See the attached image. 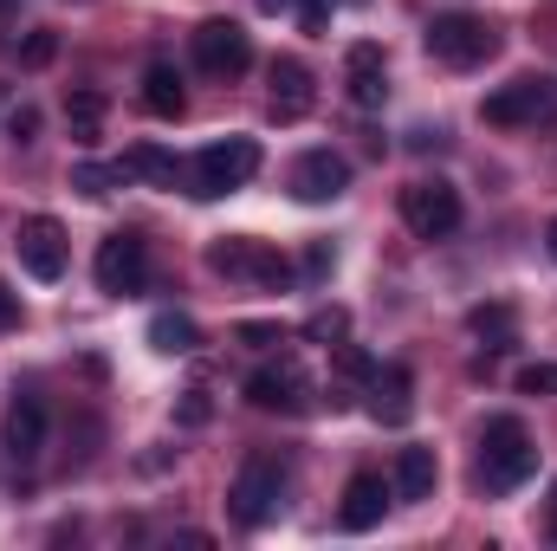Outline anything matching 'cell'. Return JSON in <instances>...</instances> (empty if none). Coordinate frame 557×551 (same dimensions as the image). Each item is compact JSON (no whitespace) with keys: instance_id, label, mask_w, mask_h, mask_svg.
<instances>
[{"instance_id":"1","label":"cell","mask_w":557,"mask_h":551,"mask_svg":"<svg viewBox=\"0 0 557 551\" xmlns=\"http://www.w3.org/2000/svg\"><path fill=\"white\" fill-rule=\"evenodd\" d=\"M532 474H539V448H532L525 421L519 415H493L486 434H480V487L486 493H519Z\"/></svg>"},{"instance_id":"2","label":"cell","mask_w":557,"mask_h":551,"mask_svg":"<svg viewBox=\"0 0 557 551\" xmlns=\"http://www.w3.org/2000/svg\"><path fill=\"white\" fill-rule=\"evenodd\" d=\"M260 175V143L253 137H227V143H208L195 162H188V195L214 201V195H234Z\"/></svg>"},{"instance_id":"3","label":"cell","mask_w":557,"mask_h":551,"mask_svg":"<svg viewBox=\"0 0 557 551\" xmlns=\"http://www.w3.org/2000/svg\"><path fill=\"white\" fill-rule=\"evenodd\" d=\"M278 506H285V467H278L273 454H253L234 474V487H227V513H234V526L260 532V526L278 519Z\"/></svg>"},{"instance_id":"4","label":"cell","mask_w":557,"mask_h":551,"mask_svg":"<svg viewBox=\"0 0 557 551\" xmlns=\"http://www.w3.org/2000/svg\"><path fill=\"white\" fill-rule=\"evenodd\" d=\"M428 52H434L441 65H454V72H473V65H486V59L499 52V33H493L486 20H473V13H441V20L428 26Z\"/></svg>"},{"instance_id":"5","label":"cell","mask_w":557,"mask_h":551,"mask_svg":"<svg viewBox=\"0 0 557 551\" xmlns=\"http://www.w3.org/2000/svg\"><path fill=\"white\" fill-rule=\"evenodd\" d=\"M552 111H557V85L539 78V72H525V78L486 91V105H480V118H486L493 131H525V124H539V118H552Z\"/></svg>"},{"instance_id":"6","label":"cell","mask_w":557,"mask_h":551,"mask_svg":"<svg viewBox=\"0 0 557 551\" xmlns=\"http://www.w3.org/2000/svg\"><path fill=\"white\" fill-rule=\"evenodd\" d=\"M403 221H409L416 241H447V234L460 228V188L441 182V175L409 182V188H403Z\"/></svg>"},{"instance_id":"7","label":"cell","mask_w":557,"mask_h":551,"mask_svg":"<svg viewBox=\"0 0 557 551\" xmlns=\"http://www.w3.org/2000/svg\"><path fill=\"white\" fill-rule=\"evenodd\" d=\"M188 52H195V65H201L208 78H240V72L253 65V39H247V26H234V20H201V26L188 33Z\"/></svg>"},{"instance_id":"8","label":"cell","mask_w":557,"mask_h":551,"mask_svg":"<svg viewBox=\"0 0 557 551\" xmlns=\"http://www.w3.org/2000/svg\"><path fill=\"white\" fill-rule=\"evenodd\" d=\"M91 273H98V292H143V279H149V241L143 234H104L98 241V260H91Z\"/></svg>"},{"instance_id":"9","label":"cell","mask_w":557,"mask_h":551,"mask_svg":"<svg viewBox=\"0 0 557 551\" xmlns=\"http://www.w3.org/2000/svg\"><path fill=\"white\" fill-rule=\"evenodd\" d=\"M208 267L221 279H247V285H292V267L278 260L273 247H260V241H214Z\"/></svg>"},{"instance_id":"10","label":"cell","mask_w":557,"mask_h":551,"mask_svg":"<svg viewBox=\"0 0 557 551\" xmlns=\"http://www.w3.org/2000/svg\"><path fill=\"white\" fill-rule=\"evenodd\" d=\"M247 403L267 415H305L311 409V377L298 364H267L247 377Z\"/></svg>"},{"instance_id":"11","label":"cell","mask_w":557,"mask_h":551,"mask_svg":"<svg viewBox=\"0 0 557 551\" xmlns=\"http://www.w3.org/2000/svg\"><path fill=\"white\" fill-rule=\"evenodd\" d=\"M13 254H20V267L33 279H59L65 273V228L52 215H26L20 234H13Z\"/></svg>"},{"instance_id":"12","label":"cell","mask_w":557,"mask_h":551,"mask_svg":"<svg viewBox=\"0 0 557 551\" xmlns=\"http://www.w3.org/2000/svg\"><path fill=\"white\" fill-rule=\"evenodd\" d=\"M344 188H350V162H344L337 149H305V156L292 162V195H298V201L324 208V201H337Z\"/></svg>"},{"instance_id":"13","label":"cell","mask_w":557,"mask_h":551,"mask_svg":"<svg viewBox=\"0 0 557 551\" xmlns=\"http://www.w3.org/2000/svg\"><path fill=\"white\" fill-rule=\"evenodd\" d=\"M363 396H370L363 409L376 415L383 428H403V421L416 415V370H409V364H376L370 383H363Z\"/></svg>"},{"instance_id":"14","label":"cell","mask_w":557,"mask_h":551,"mask_svg":"<svg viewBox=\"0 0 557 551\" xmlns=\"http://www.w3.org/2000/svg\"><path fill=\"white\" fill-rule=\"evenodd\" d=\"M344 91H350V105H357V111H376V105L389 98V65H383V46L357 39V46L344 52Z\"/></svg>"},{"instance_id":"15","label":"cell","mask_w":557,"mask_h":551,"mask_svg":"<svg viewBox=\"0 0 557 551\" xmlns=\"http://www.w3.org/2000/svg\"><path fill=\"white\" fill-rule=\"evenodd\" d=\"M267 85H273V98H267L273 124H298V118H305V111L318 105V85H311V72H305L298 59H273Z\"/></svg>"},{"instance_id":"16","label":"cell","mask_w":557,"mask_h":551,"mask_svg":"<svg viewBox=\"0 0 557 551\" xmlns=\"http://www.w3.org/2000/svg\"><path fill=\"white\" fill-rule=\"evenodd\" d=\"M0 448H7L13 461H33V454L46 448V403H39L33 390H20V396L7 403V421H0Z\"/></svg>"},{"instance_id":"17","label":"cell","mask_w":557,"mask_h":551,"mask_svg":"<svg viewBox=\"0 0 557 551\" xmlns=\"http://www.w3.org/2000/svg\"><path fill=\"white\" fill-rule=\"evenodd\" d=\"M383 513H389V480L383 474H350L344 506H337V526L344 532H370V526H383Z\"/></svg>"},{"instance_id":"18","label":"cell","mask_w":557,"mask_h":551,"mask_svg":"<svg viewBox=\"0 0 557 551\" xmlns=\"http://www.w3.org/2000/svg\"><path fill=\"white\" fill-rule=\"evenodd\" d=\"M143 111L162 118V124H175V118L188 111V91H182V72H175V65L156 59V65L143 72Z\"/></svg>"},{"instance_id":"19","label":"cell","mask_w":557,"mask_h":551,"mask_svg":"<svg viewBox=\"0 0 557 551\" xmlns=\"http://www.w3.org/2000/svg\"><path fill=\"white\" fill-rule=\"evenodd\" d=\"M467 331H473L486 351H512V344H519V311H512V305H473V311H467Z\"/></svg>"},{"instance_id":"20","label":"cell","mask_w":557,"mask_h":551,"mask_svg":"<svg viewBox=\"0 0 557 551\" xmlns=\"http://www.w3.org/2000/svg\"><path fill=\"white\" fill-rule=\"evenodd\" d=\"M434 480H441L434 448H403L396 454V493L403 500H434Z\"/></svg>"},{"instance_id":"21","label":"cell","mask_w":557,"mask_h":551,"mask_svg":"<svg viewBox=\"0 0 557 551\" xmlns=\"http://www.w3.org/2000/svg\"><path fill=\"white\" fill-rule=\"evenodd\" d=\"M117 169H124V175H143V182H162V188H175V182H182V162H175L169 149H156V143H131Z\"/></svg>"},{"instance_id":"22","label":"cell","mask_w":557,"mask_h":551,"mask_svg":"<svg viewBox=\"0 0 557 551\" xmlns=\"http://www.w3.org/2000/svg\"><path fill=\"white\" fill-rule=\"evenodd\" d=\"M149 344H156L162 357H188V351L201 344V331H195V318H182V311H156V318H149Z\"/></svg>"},{"instance_id":"23","label":"cell","mask_w":557,"mask_h":551,"mask_svg":"<svg viewBox=\"0 0 557 551\" xmlns=\"http://www.w3.org/2000/svg\"><path fill=\"white\" fill-rule=\"evenodd\" d=\"M104 111H111V98H104V91H72V98H65V124H72V137L98 143V137H104Z\"/></svg>"},{"instance_id":"24","label":"cell","mask_w":557,"mask_h":551,"mask_svg":"<svg viewBox=\"0 0 557 551\" xmlns=\"http://www.w3.org/2000/svg\"><path fill=\"white\" fill-rule=\"evenodd\" d=\"M117 182H124V169H104V162H78V169H72V188L91 195V201H104Z\"/></svg>"},{"instance_id":"25","label":"cell","mask_w":557,"mask_h":551,"mask_svg":"<svg viewBox=\"0 0 557 551\" xmlns=\"http://www.w3.org/2000/svg\"><path fill=\"white\" fill-rule=\"evenodd\" d=\"M344 331H350V311H344V305H324V311L305 318V338H311V344H344Z\"/></svg>"},{"instance_id":"26","label":"cell","mask_w":557,"mask_h":551,"mask_svg":"<svg viewBox=\"0 0 557 551\" xmlns=\"http://www.w3.org/2000/svg\"><path fill=\"white\" fill-rule=\"evenodd\" d=\"M52 59H59V33H52V26H33L26 46H20V65H26V72H46Z\"/></svg>"},{"instance_id":"27","label":"cell","mask_w":557,"mask_h":551,"mask_svg":"<svg viewBox=\"0 0 557 551\" xmlns=\"http://www.w3.org/2000/svg\"><path fill=\"white\" fill-rule=\"evenodd\" d=\"M519 390L525 396H557V364H525L519 370Z\"/></svg>"},{"instance_id":"28","label":"cell","mask_w":557,"mask_h":551,"mask_svg":"<svg viewBox=\"0 0 557 551\" xmlns=\"http://www.w3.org/2000/svg\"><path fill=\"white\" fill-rule=\"evenodd\" d=\"M337 370H344L350 383H370V370H376V364H370V357H363L357 344H337Z\"/></svg>"},{"instance_id":"29","label":"cell","mask_w":557,"mask_h":551,"mask_svg":"<svg viewBox=\"0 0 557 551\" xmlns=\"http://www.w3.org/2000/svg\"><path fill=\"white\" fill-rule=\"evenodd\" d=\"M240 344H253V351H273V344H285V325H240Z\"/></svg>"},{"instance_id":"30","label":"cell","mask_w":557,"mask_h":551,"mask_svg":"<svg viewBox=\"0 0 557 551\" xmlns=\"http://www.w3.org/2000/svg\"><path fill=\"white\" fill-rule=\"evenodd\" d=\"M182 421H188V428H201V421H208V415H214V403H208V390H188V396H182Z\"/></svg>"},{"instance_id":"31","label":"cell","mask_w":557,"mask_h":551,"mask_svg":"<svg viewBox=\"0 0 557 551\" xmlns=\"http://www.w3.org/2000/svg\"><path fill=\"white\" fill-rule=\"evenodd\" d=\"M7 131H13V143H33V137H39V111H33V105H20V111L7 118Z\"/></svg>"},{"instance_id":"32","label":"cell","mask_w":557,"mask_h":551,"mask_svg":"<svg viewBox=\"0 0 557 551\" xmlns=\"http://www.w3.org/2000/svg\"><path fill=\"white\" fill-rule=\"evenodd\" d=\"M324 13H331V0H298V26L305 33H324Z\"/></svg>"},{"instance_id":"33","label":"cell","mask_w":557,"mask_h":551,"mask_svg":"<svg viewBox=\"0 0 557 551\" xmlns=\"http://www.w3.org/2000/svg\"><path fill=\"white\" fill-rule=\"evenodd\" d=\"M13 325H20V292L0 279V331H13Z\"/></svg>"},{"instance_id":"34","label":"cell","mask_w":557,"mask_h":551,"mask_svg":"<svg viewBox=\"0 0 557 551\" xmlns=\"http://www.w3.org/2000/svg\"><path fill=\"white\" fill-rule=\"evenodd\" d=\"M331 267H337V254H331V247L318 241V247L305 254V273H311V279H324V273H331Z\"/></svg>"},{"instance_id":"35","label":"cell","mask_w":557,"mask_h":551,"mask_svg":"<svg viewBox=\"0 0 557 551\" xmlns=\"http://www.w3.org/2000/svg\"><path fill=\"white\" fill-rule=\"evenodd\" d=\"M545 532L557 539V487H552V506H545Z\"/></svg>"},{"instance_id":"36","label":"cell","mask_w":557,"mask_h":551,"mask_svg":"<svg viewBox=\"0 0 557 551\" xmlns=\"http://www.w3.org/2000/svg\"><path fill=\"white\" fill-rule=\"evenodd\" d=\"M285 7H292V0H260V13H285Z\"/></svg>"},{"instance_id":"37","label":"cell","mask_w":557,"mask_h":551,"mask_svg":"<svg viewBox=\"0 0 557 551\" xmlns=\"http://www.w3.org/2000/svg\"><path fill=\"white\" fill-rule=\"evenodd\" d=\"M545 247H552V260H557V221H552V228H545Z\"/></svg>"}]
</instances>
